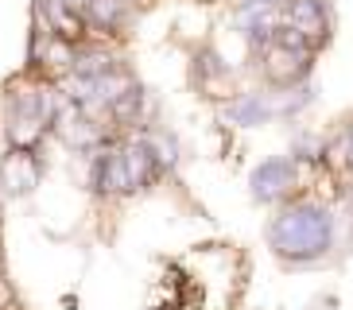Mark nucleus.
Segmentation results:
<instances>
[{
  "mask_svg": "<svg viewBox=\"0 0 353 310\" xmlns=\"http://www.w3.org/2000/svg\"><path fill=\"white\" fill-rule=\"evenodd\" d=\"M268 248L283 264H314L334 248V217L319 202H288L268 221Z\"/></svg>",
  "mask_w": 353,
  "mask_h": 310,
  "instance_id": "1",
  "label": "nucleus"
},
{
  "mask_svg": "<svg viewBox=\"0 0 353 310\" xmlns=\"http://www.w3.org/2000/svg\"><path fill=\"white\" fill-rule=\"evenodd\" d=\"M59 82H28L8 90V147L39 152L43 136L54 132V116L63 109Z\"/></svg>",
  "mask_w": 353,
  "mask_h": 310,
  "instance_id": "2",
  "label": "nucleus"
},
{
  "mask_svg": "<svg viewBox=\"0 0 353 310\" xmlns=\"http://www.w3.org/2000/svg\"><path fill=\"white\" fill-rule=\"evenodd\" d=\"M295 183H299V163L291 155H272L249 171V194L252 202H264V206L283 202L295 190Z\"/></svg>",
  "mask_w": 353,
  "mask_h": 310,
  "instance_id": "3",
  "label": "nucleus"
},
{
  "mask_svg": "<svg viewBox=\"0 0 353 310\" xmlns=\"http://www.w3.org/2000/svg\"><path fill=\"white\" fill-rule=\"evenodd\" d=\"M311 62H314V51H291V47L268 43L264 47V59H260V70H264V78L276 90H295L299 82H307Z\"/></svg>",
  "mask_w": 353,
  "mask_h": 310,
  "instance_id": "4",
  "label": "nucleus"
},
{
  "mask_svg": "<svg viewBox=\"0 0 353 310\" xmlns=\"http://www.w3.org/2000/svg\"><path fill=\"white\" fill-rule=\"evenodd\" d=\"M35 20L51 31V35L74 43V47L90 43V35H94L90 16L78 12V8H70V4H63V0H35Z\"/></svg>",
  "mask_w": 353,
  "mask_h": 310,
  "instance_id": "5",
  "label": "nucleus"
},
{
  "mask_svg": "<svg viewBox=\"0 0 353 310\" xmlns=\"http://www.w3.org/2000/svg\"><path fill=\"white\" fill-rule=\"evenodd\" d=\"M283 23L303 31V39L319 51L322 43L330 39V0H288Z\"/></svg>",
  "mask_w": 353,
  "mask_h": 310,
  "instance_id": "6",
  "label": "nucleus"
},
{
  "mask_svg": "<svg viewBox=\"0 0 353 310\" xmlns=\"http://www.w3.org/2000/svg\"><path fill=\"white\" fill-rule=\"evenodd\" d=\"M39 175H43L39 152H20V147H8V155L0 159V186H4L12 198L32 194L35 183H39Z\"/></svg>",
  "mask_w": 353,
  "mask_h": 310,
  "instance_id": "7",
  "label": "nucleus"
},
{
  "mask_svg": "<svg viewBox=\"0 0 353 310\" xmlns=\"http://www.w3.org/2000/svg\"><path fill=\"white\" fill-rule=\"evenodd\" d=\"M121 155H125V167H128V178H132V190H148V186L163 183L167 167L156 159V152L148 147V140L140 132L125 136V144H121Z\"/></svg>",
  "mask_w": 353,
  "mask_h": 310,
  "instance_id": "8",
  "label": "nucleus"
},
{
  "mask_svg": "<svg viewBox=\"0 0 353 310\" xmlns=\"http://www.w3.org/2000/svg\"><path fill=\"white\" fill-rule=\"evenodd\" d=\"M225 116L241 128H260V124L276 121V101L268 93H241L225 105Z\"/></svg>",
  "mask_w": 353,
  "mask_h": 310,
  "instance_id": "9",
  "label": "nucleus"
},
{
  "mask_svg": "<svg viewBox=\"0 0 353 310\" xmlns=\"http://www.w3.org/2000/svg\"><path fill=\"white\" fill-rule=\"evenodd\" d=\"M125 66V59L117 51H109L105 43H82L78 51H74V70L70 74H82V78H105V74H113Z\"/></svg>",
  "mask_w": 353,
  "mask_h": 310,
  "instance_id": "10",
  "label": "nucleus"
},
{
  "mask_svg": "<svg viewBox=\"0 0 353 310\" xmlns=\"http://www.w3.org/2000/svg\"><path fill=\"white\" fill-rule=\"evenodd\" d=\"M85 16L97 35H117L128 20V0H90Z\"/></svg>",
  "mask_w": 353,
  "mask_h": 310,
  "instance_id": "11",
  "label": "nucleus"
},
{
  "mask_svg": "<svg viewBox=\"0 0 353 310\" xmlns=\"http://www.w3.org/2000/svg\"><path fill=\"white\" fill-rule=\"evenodd\" d=\"M0 264H4V248H0Z\"/></svg>",
  "mask_w": 353,
  "mask_h": 310,
  "instance_id": "12",
  "label": "nucleus"
},
{
  "mask_svg": "<svg viewBox=\"0 0 353 310\" xmlns=\"http://www.w3.org/2000/svg\"><path fill=\"white\" fill-rule=\"evenodd\" d=\"M0 217H4V209H0Z\"/></svg>",
  "mask_w": 353,
  "mask_h": 310,
  "instance_id": "13",
  "label": "nucleus"
}]
</instances>
